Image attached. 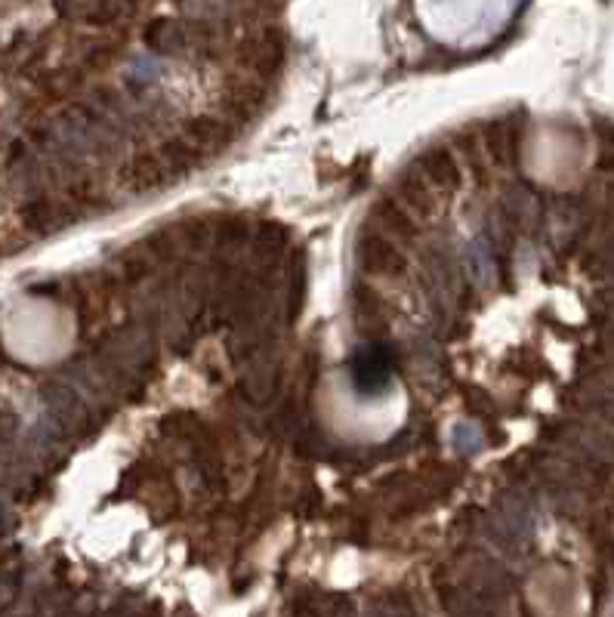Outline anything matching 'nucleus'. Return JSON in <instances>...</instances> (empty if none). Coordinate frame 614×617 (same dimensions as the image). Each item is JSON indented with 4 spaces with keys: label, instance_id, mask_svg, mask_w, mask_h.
Wrapping results in <instances>:
<instances>
[{
    "label": "nucleus",
    "instance_id": "nucleus-1",
    "mask_svg": "<svg viewBox=\"0 0 614 617\" xmlns=\"http://www.w3.org/2000/svg\"><path fill=\"white\" fill-rule=\"evenodd\" d=\"M599 269L605 272V275H611L614 278V241L605 247V253H602V260H599Z\"/></svg>",
    "mask_w": 614,
    "mask_h": 617
}]
</instances>
